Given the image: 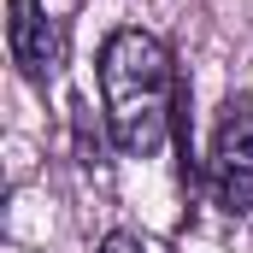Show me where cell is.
<instances>
[{
    "label": "cell",
    "instance_id": "obj_2",
    "mask_svg": "<svg viewBox=\"0 0 253 253\" xmlns=\"http://www.w3.org/2000/svg\"><path fill=\"white\" fill-rule=\"evenodd\" d=\"M206 183L218 212L248 218L253 212V94H230L218 106L212 153H206Z\"/></svg>",
    "mask_w": 253,
    "mask_h": 253
},
{
    "label": "cell",
    "instance_id": "obj_4",
    "mask_svg": "<svg viewBox=\"0 0 253 253\" xmlns=\"http://www.w3.org/2000/svg\"><path fill=\"white\" fill-rule=\"evenodd\" d=\"M100 253H141V242H135V236H124V230H112V236L100 242Z\"/></svg>",
    "mask_w": 253,
    "mask_h": 253
},
{
    "label": "cell",
    "instance_id": "obj_1",
    "mask_svg": "<svg viewBox=\"0 0 253 253\" xmlns=\"http://www.w3.org/2000/svg\"><path fill=\"white\" fill-rule=\"evenodd\" d=\"M177 88H183V77L159 36L112 30L100 42V100H106L112 141L129 159H153L165 147V135L177 124Z\"/></svg>",
    "mask_w": 253,
    "mask_h": 253
},
{
    "label": "cell",
    "instance_id": "obj_3",
    "mask_svg": "<svg viewBox=\"0 0 253 253\" xmlns=\"http://www.w3.org/2000/svg\"><path fill=\"white\" fill-rule=\"evenodd\" d=\"M6 47H12V65H18L36 88L59 83L65 36H59V24L42 12V0H6Z\"/></svg>",
    "mask_w": 253,
    "mask_h": 253
}]
</instances>
